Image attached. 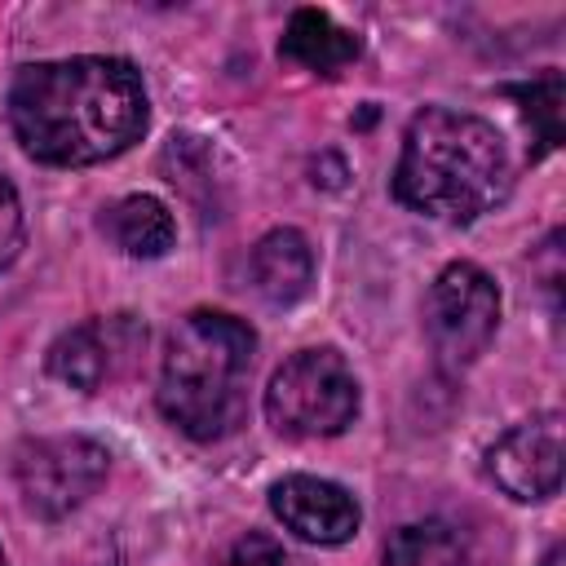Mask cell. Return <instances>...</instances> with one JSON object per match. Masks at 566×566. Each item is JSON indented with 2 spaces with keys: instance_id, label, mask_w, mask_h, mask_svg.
I'll list each match as a JSON object with an SVG mask.
<instances>
[{
  "instance_id": "4",
  "label": "cell",
  "mask_w": 566,
  "mask_h": 566,
  "mask_svg": "<svg viewBox=\"0 0 566 566\" xmlns=\"http://www.w3.org/2000/svg\"><path fill=\"white\" fill-rule=\"evenodd\" d=\"M358 416V380L336 349L292 354L265 389V420L287 438H332Z\"/></svg>"
},
{
  "instance_id": "8",
  "label": "cell",
  "mask_w": 566,
  "mask_h": 566,
  "mask_svg": "<svg viewBox=\"0 0 566 566\" xmlns=\"http://www.w3.org/2000/svg\"><path fill=\"white\" fill-rule=\"evenodd\" d=\"M486 473L495 486L522 504L548 500L562 486V416L539 411L522 424H513L491 451H486Z\"/></svg>"
},
{
  "instance_id": "14",
  "label": "cell",
  "mask_w": 566,
  "mask_h": 566,
  "mask_svg": "<svg viewBox=\"0 0 566 566\" xmlns=\"http://www.w3.org/2000/svg\"><path fill=\"white\" fill-rule=\"evenodd\" d=\"M509 97L522 102V111H526V119L535 128V142H539L535 155L553 150L562 142V75L557 71H544L531 84H513Z\"/></svg>"
},
{
  "instance_id": "15",
  "label": "cell",
  "mask_w": 566,
  "mask_h": 566,
  "mask_svg": "<svg viewBox=\"0 0 566 566\" xmlns=\"http://www.w3.org/2000/svg\"><path fill=\"white\" fill-rule=\"evenodd\" d=\"M18 248H22V203L13 181L0 172V270L18 256Z\"/></svg>"
},
{
  "instance_id": "2",
  "label": "cell",
  "mask_w": 566,
  "mask_h": 566,
  "mask_svg": "<svg viewBox=\"0 0 566 566\" xmlns=\"http://www.w3.org/2000/svg\"><path fill=\"white\" fill-rule=\"evenodd\" d=\"M509 155L500 133L447 106L411 115L394 168V199L438 221H473L509 195Z\"/></svg>"
},
{
  "instance_id": "1",
  "label": "cell",
  "mask_w": 566,
  "mask_h": 566,
  "mask_svg": "<svg viewBox=\"0 0 566 566\" xmlns=\"http://www.w3.org/2000/svg\"><path fill=\"white\" fill-rule=\"evenodd\" d=\"M9 124L40 164L84 168L115 159L146 133V84L124 57H62L22 66L9 84Z\"/></svg>"
},
{
  "instance_id": "11",
  "label": "cell",
  "mask_w": 566,
  "mask_h": 566,
  "mask_svg": "<svg viewBox=\"0 0 566 566\" xmlns=\"http://www.w3.org/2000/svg\"><path fill=\"white\" fill-rule=\"evenodd\" d=\"M358 35L345 31L340 22H332V13L323 9H296L287 31H283V44L279 53L314 75H340L354 57H358Z\"/></svg>"
},
{
  "instance_id": "16",
  "label": "cell",
  "mask_w": 566,
  "mask_h": 566,
  "mask_svg": "<svg viewBox=\"0 0 566 566\" xmlns=\"http://www.w3.org/2000/svg\"><path fill=\"white\" fill-rule=\"evenodd\" d=\"M221 566H283V548L270 535H243L230 544Z\"/></svg>"
},
{
  "instance_id": "9",
  "label": "cell",
  "mask_w": 566,
  "mask_h": 566,
  "mask_svg": "<svg viewBox=\"0 0 566 566\" xmlns=\"http://www.w3.org/2000/svg\"><path fill=\"white\" fill-rule=\"evenodd\" d=\"M270 509L292 535H301L310 544H345L363 522L358 500L345 486H336L327 478H310V473L279 478L270 486Z\"/></svg>"
},
{
  "instance_id": "13",
  "label": "cell",
  "mask_w": 566,
  "mask_h": 566,
  "mask_svg": "<svg viewBox=\"0 0 566 566\" xmlns=\"http://www.w3.org/2000/svg\"><path fill=\"white\" fill-rule=\"evenodd\" d=\"M385 566H464V535L451 522H407L385 544Z\"/></svg>"
},
{
  "instance_id": "12",
  "label": "cell",
  "mask_w": 566,
  "mask_h": 566,
  "mask_svg": "<svg viewBox=\"0 0 566 566\" xmlns=\"http://www.w3.org/2000/svg\"><path fill=\"white\" fill-rule=\"evenodd\" d=\"M102 230L128 256H164L177 239V221L155 195H124L119 203L106 208Z\"/></svg>"
},
{
  "instance_id": "3",
  "label": "cell",
  "mask_w": 566,
  "mask_h": 566,
  "mask_svg": "<svg viewBox=\"0 0 566 566\" xmlns=\"http://www.w3.org/2000/svg\"><path fill=\"white\" fill-rule=\"evenodd\" d=\"M256 332L221 310L186 314L159 367V411L190 438H226L243 420Z\"/></svg>"
},
{
  "instance_id": "18",
  "label": "cell",
  "mask_w": 566,
  "mask_h": 566,
  "mask_svg": "<svg viewBox=\"0 0 566 566\" xmlns=\"http://www.w3.org/2000/svg\"><path fill=\"white\" fill-rule=\"evenodd\" d=\"M0 566H4V553H0Z\"/></svg>"
},
{
  "instance_id": "10",
  "label": "cell",
  "mask_w": 566,
  "mask_h": 566,
  "mask_svg": "<svg viewBox=\"0 0 566 566\" xmlns=\"http://www.w3.org/2000/svg\"><path fill=\"white\" fill-rule=\"evenodd\" d=\"M314 279V252L310 239L292 226L261 234V243L252 248V283L270 305H292L310 292Z\"/></svg>"
},
{
  "instance_id": "6",
  "label": "cell",
  "mask_w": 566,
  "mask_h": 566,
  "mask_svg": "<svg viewBox=\"0 0 566 566\" xmlns=\"http://www.w3.org/2000/svg\"><path fill=\"white\" fill-rule=\"evenodd\" d=\"M111 473V451L93 438L62 433V438H35L18 447L13 455V478L31 513L40 517H62L80 509Z\"/></svg>"
},
{
  "instance_id": "17",
  "label": "cell",
  "mask_w": 566,
  "mask_h": 566,
  "mask_svg": "<svg viewBox=\"0 0 566 566\" xmlns=\"http://www.w3.org/2000/svg\"><path fill=\"white\" fill-rule=\"evenodd\" d=\"M544 566H562V548H548V557H544Z\"/></svg>"
},
{
  "instance_id": "5",
  "label": "cell",
  "mask_w": 566,
  "mask_h": 566,
  "mask_svg": "<svg viewBox=\"0 0 566 566\" xmlns=\"http://www.w3.org/2000/svg\"><path fill=\"white\" fill-rule=\"evenodd\" d=\"M500 323L495 279L473 261H451L424 296V332L442 367H469L486 354Z\"/></svg>"
},
{
  "instance_id": "7",
  "label": "cell",
  "mask_w": 566,
  "mask_h": 566,
  "mask_svg": "<svg viewBox=\"0 0 566 566\" xmlns=\"http://www.w3.org/2000/svg\"><path fill=\"white\" fill-rule=\"evenodd\" d=\"M142 345H146V327L133 314H97L53 340L49 371L71 389L93 394L115 376H124L137 363Z\"/></svg>"
}]
</instances>
